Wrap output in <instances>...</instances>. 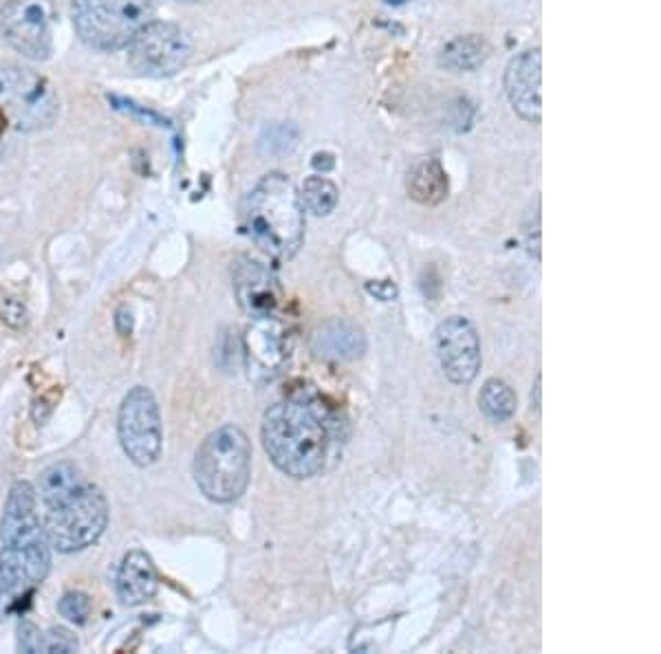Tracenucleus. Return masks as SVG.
<instances>
[{
  "label": "nucleus",
  "instance_id": "1",
  "mask_svg": "<svg viewBox=\"0 0 661 654\" xmlns=\"http://www.w3.org/2000/svg\"><path fill=\"white\" fill-rule=\"evenodd\" d=\"M338 421L324 406L322 399L311 392L298 390L280 399L265 412L263 448L280 472L305 481L318 476L327 465Z\"/></svg>",
  "mask_w": 661,
  "mask_h": 654
},
{
  "label": "nucleus",
  "instance_id": "2",
  "mask_svg": "<svg viewBox=\"0 0 661 654\" xmlns=\"http://www.w3.org/2000/svg\"><path fill=\"white\" fill-rule=\"evenodd\" d=\"M38 503L45 509L42 529L58 553H78L104 536L111 518L108 500L69 461L53 463L38 478Z\"/></svg>",
  "mask_w": 661,
  "mask_h": 654
},
{
  "label": "nucleus",
  "instance_id": "3",
  "mask_svg": "<svg viewBox=\"0 0 661 654\" xmlns=\"http://www.w3.org/2000/svg\"><path fill=\"white\" fill-rule=\"evenodd\" d=\"M238 221L249 241L278 260L294 258L305 243V205L283 172L265 174L249 190Z\"/></svg>",
  "mask_w": 661,
  "mask_h": 654
},
{
  "label": "nucleus",
  "instance_id": "4",
  "mask_svg": "<svg viewBox=\"0 0 661 654\" xmlns=\"http://www.w3.org/2000/svg\"><path fill=\"white\" fill-rule=\"evenodd\" d=\"M194 483L212 503L227 505L245 494L252 476V443L238 425H221L205 436L192 463Z\"/></svg>",
  "mask_w": 661,
  "mask_h": 654
},
{
  "label": "nucleus",
  "instance_id": "5",
  "mask_svg": "<svg viewBox=\"0 0 661 654\" xmlns=\"http://www.w3.org/2000/svg\"><path fill=\"white\" fill-rule=\"evenodd\" d=\"M155 9V0H71L75 31L84 45L97 51L128 47L153 23Z\"/></svg>",
  "mask_w": 661,
  "mask_h": 654
},
{
  "label": "nucleus",
  "instance_id": "6",
  "mask_svg": "<svg viewBox=\"0 0 661 654\" xmlns=\"http://www.w3.org/2000/svg\"><path fill=\"white\" fill-rule=\"evenodd\" d=\"M0 113L12 128L36 133L56 122L60 100L42 75L14 62H0Z\"/></svg>",
  "mask_w": 661,
  "mask_h": 654
},
{
  "label": "nucleus",
  "instance_id": "7",
  "mask_svg": "<svg viewBox=\"0 0 661 654\" xmlns=\"http://www.w3.org/2000/svg\"><path fill=\"white\" fill-rule=\"evenodd\" d=\"M117 436L124 454L137 467H150L159 461L164 423L153 390L135 386L126 392L117 414Z\"/></svg>",
  "mask_w": 661,
  "mask_h": 654
},
{
  "label": "nucleus",
  "instance_id": "8",
  "mask_svg": "<svg viewBox=\"0 0 661 654\" xmlns=\"http://www.w3.org/2000/svg\"><path fill=\"white\" fill-rule=\"evenodd\" d=\"M194 42L175 23H148L128 45V62L148 78H168L181 71L192 58Z\"/></svg>",
  "mask_w": 661,
  "mask_h": 654
},
{
  "label": "nucleus",
  "instance_id": "9",
  "mask_svg": "<svg viewBox=\"0 0 661 654\" xmlns=\"http://www.w3.org/2000/svg\"><path fill=\"white\" fill-rule=\"evenodd\" d=\"M51 0H5L0 7V34L7 45L29 60H47L53 49Z\"/></svg>",
  "mask_w": 661,
  "mask_h": 654
},
{
  "label": "nucleus",
  "instance_id": "10",
  "mask_svg": "<svg viewBox=\"0 0 661 654\" xmlns=\"http://www.w3.org/2000/svg\"><path fill=\"white\" fill-rule=\"evenodd\" d=\"M435 346L443 373L452 384H472L481 370V340L474 324L463 315L443 320L435 333Z\"/></svg>",
  "mask_w": 661,
  "mask_h": 654
},
{
  "label": "nucleus",
  "instance_id": "11",
  "mask_svg": "<svg viewBox=\"0 0 661 654\" xmlns=\"http://www.w3.org/2000/svg\"><path fill=\"white\" fill-rule=\"evenodd\" d=\"M232 287L238 307L252 320L274 318L283 302V289L276 274L256 258H236L232 265Z\"/></svg>",
  "mask_w": 661,
  "mask_h": 654
},
{
  "label": "nucleus",
  "instance_id": "12",
  "mask_svg": "<svg viewBox=\"0 0 661 654\" xmlns=\"http://www.w3.org/2000/svg\"><path fill=\"white\" fill-rule=\"evenodd\" d=\"M0 542L7 549H31L49 544L42 529L36 487L29 481H16L9 489L3 518H0Z\"/></svg>",
  "mask_w": 661,
  "mask_h": 654
},
{
  "label": "nucleus",
  "instance_id": "13",
  "mask_svg": "<svg viewBox=\"0 0 661 654\" xmlns=\"http://www.w3.org/2000/svg\"><path fill=\"white\" fill-rule=\"evenodd\" d=\"M540 82H543V56H540V49L523 51L507 64V100L512 104L516 115L529 124H540V119H543Z\"/></svg>",
  "mask_w": 661,
  "mask_h": 654
},
{
  "label": "nucleus",
  "instance_id": "14",
  "mask_svg": "<svg viewBox=\"0 0 661 654\" xmlns=\"http://www.w3.org/2000/svg\"><path fill=\"white\" fill-rule=\"evenodd\" d=\"M117 597L124 606H144L159 591V575L146 551H128L117 569Z\"/></svg>",
  "mask_w": 661,
  "mask_h": 654
},
{
  "label": "nucleus",
  "instance_id": "15",
  "mask_svg": "<svg viewBox=\"0 0 661 654\" xmlns=\"http://www.w3.org/2000/svg\"><path fill=\"white\" fill-rule=\"evenodd\" d=\"M313 353L333 362H353L366 353V337L360 326L346 320H331L322 324L313 335Z\"/></svg>",
  "mask_w": 661,
  "mask_h": 654
},
{
  "label": "nucleus",
  "instance_id": "16",
  "mask_svg": "<svg viewBox=\"0 0 661 654\" xmlns=\"http://www.w3.org/2000/svg\"><path fill=\"white\" fill-rule=\"evenodd\" d=\"M408 196L421 205H439L448 196V174L437 159H421L408 172Z\"/></svg>",
  "mask_w": 661,
  "mask_h": 654
},
{
  "label": "nucleus",
  "instance_id": "17",
  "mask_svg": "<svg viewBox=\"0 0 661 654\" xmlns=\"http://www.w3.org/2000/svg\"><path fill=\"white\" fill-rule=\"evenodd\" d=\"M490 42L479 34L459 36L443 45L439 51V67L452 73H470L483 67L490 58Z\"/></svg>",
  "mask_w": 661,
  "mask_h": 654
},
{
  "label": "nucleus",
  "instance_id": "18",
  "mask_svg": "<svg viewBox=\"0 0 661 654\" xmlns=\"http://www.w3.org/2000/svg\"><path fill=\"white\" fill-rule=\"evenodd\" d=\"M274 318L254 320V329H249V355L263 368H274L289 355V348H285L287 333Z\"/></svg>",
  "mask_w": 661,
  "mask_h": 654
},
{
  "label": "nucleus",
  "instance_id": "19",
  "mask_svg": "<svg viewBox=\"0 0 661 654\" xmlns=\"http://www.w3.org/2000/svg\"><path fill=\"white\" fill-rule=\"evenodd\" d=\"M481 412L494 423L509 421L516 414V392L503 379H487L479 395Z\"/></svg>",
  "mask_w": 661,
  "mask_h": 654
},
{
  "label": "nucleus",
  "instance_id": "20",
  "mask_svg": "<svg viewBox=\"0 0 661 654\" xmlns=\"http://www.w3.org/2000/svg\"><path fill=\"white\" fill-rule=\"evenodd\" d=\"M298 192H300L302 205H305L307 210L316 216H329L335 210V205H338V199H340L338 185L324 177V174H313V177L305 179V183H302V188Z\"/></svg>",
  "mask_w": 661,
  "mask_h": 654
},
{
  "label": "nucleus",
  "instance_id": "21",
  "mask_svg": "<svg viewBox=\"0 0 661 654\" xmlns=\"http://www.w3.org/2000/svg\"><path fill=\"white\" fill-rule=\"evenodd\" d=\"M298 146V130L291 124H274L265 130L260 148L269 155H287Z\"/></svg>",
  "mask_w": 661,
  "mask_h": 654
},
{
  "label": "nucleus",
  "instance_id": "22",
  "mask_svg": "<svg viewBox=\"0 0 661 654\" xmlns=\"http://www.w3.org/2000/svg\"><path fill=\"white\" fill-rule=\"evenodd\" d=\"M91 608H93L91 597L82 591H71L67 595H62V599L58 602V613L75 626H82L89 621Z\"/></svg>",
  "mask_w": 661,
  "mask_h": 654
},
{
  "label": "nucleus",
  "instance_id": "23",
  "mask_svg": "<svg viewBox=\"0 0 661 654\" xmlns=\"http://www.w3.org/2000/svg\"><path fill=\"white\" fill-rule=\"evenodd\" d=\"M80 641L75 632L64 626H53L42 635V652L49 654H73L78 652Z\"/></svg>",
  "mask_w": 661,
  "mask_h": 654
},
{
  "label": "nucleus",
  "instance_id": "24",
  "mask_svg": "<svg viewBox=\"0 0 661 654\" xmlns=\"http://www.w3.org/2000/svg\"><path fill=\"white\" fill-rule=\"evenodd\" d=\"M0 320H3L9 329H25L29 324V311L25 307V302L16 298V296H0Z\"/></svg>",
  "mask_w": 661,
  "mask_h": 654
},
{
  "label": "nucleus",
  "instance_id": "25",
  "mask_svg": "<svg viewBox=\"0 0 661 654\" xmlns=\"http://www.w3.org/2000/svg\"><path fill=\"white\" fill-rule=\"evenodd\" d=\"M18 650L27 654H38L42 652V632L34 624V621H20L18 624Z\"/></svg>",
  "mask_w": 661,
  "mask_h": 654
},
{
  "label": "nucleus",
  "instance_id": "26",
  "mask_svg": "<svg viewBox=\"0 0 661 654\" xmlns=\"http://www.w3.org/2000/svg\"><path fill=\"white\" fill-rule=\"evenodd\" d=\"M115 329L119 335H130L133 331V315H130L128 307H119L115 313Z\"/></svg>",
  "mask_w": 661,
  "mask_h": 654
},
{
  "label": "nucleus",
  "instance_id": "27",
  "mask_svg": "<svg viewBox=\"0 0 661 654\" xmlns=\"http://www.w3.org/2000/svg\"><path fill=\"white\" fill-rule=\"evenodd\" d=\"M16 597L18 595H14L3 582H0V624H3L5 617L9 615V610H12Z\"/></svg>",
  "mask_w": 661,
  "mask_h": 654
},
{
  "label": "nucleus",
  "instance_id": "28",
  "mask_svg": "<svg viewBox=\"0 0 661 654\" xmlns=\"http://www.w3.org/2000/svg\"><path fill=\"white\" fill-rule=\"evenodd\" d=\"M313 166H316L318 170L322 172H327L335 166V161H333V155H329V152H320V155L313 157Z\"/></svg>",
  "mask_w": 661,
  "mask_h": 654
},
{
  "label": "nucleus",
  "instance_id": "29",
  "mask_svg": "<svg viewBox=\"0 0 661 654\" xmlns=\"http://www.w3.org/2000/svg\"><path fill=\"white\" fill-rule=\"evenodd\" d=\"M12 128L7 122V117L0 113V155H3V148H5V137H7V130Z\"/></svg>",
  "mask_w": 661,
  "mask_h": 654
},
{
  "label": "nucleus",
  "instance_id": "30",
  "mask_svg": "<svg viewBox=\"0 0 661 654\" xmlns=\"http://www.w3.org/2000/svg\"><path fill=\"white\" fill-rule=\"evenodd\" d=\"M177 3H197V0H177Z\"/></svg>",
  "mask_w": 661,
  "mask_h": 654
}]
</instances>
